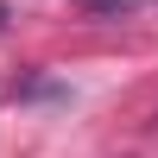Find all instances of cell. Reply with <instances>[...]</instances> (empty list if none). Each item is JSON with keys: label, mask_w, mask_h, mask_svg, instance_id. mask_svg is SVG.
I'll return each instance as SVG.
<instances>
[{"label": "cell", "mask_w": 158, "mask_h": 158, "mask_svg": "<svg viewBox=\"0 0 158 158\" xmlns=\"http://www.w3.org/2000/svg\"><path fill=\"white\" fill-rule=\"evenodd\" d=\"M0 25H6V6H0Z\"/></svg>", "instance_id": "1"}]
</instances>
